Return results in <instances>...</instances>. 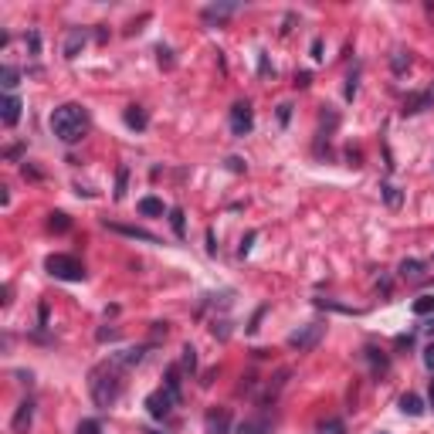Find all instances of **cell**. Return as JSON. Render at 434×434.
<instances>
[{"instance_id": "cell-26", "label": "cell", "mask_w": 434, "mask_h": 434, "mask_svg": "<svg viewBox=\"0 0 434 434\" xmlns=\"http://www.w3.org/2000/svg\"><path fill=\"white\" fill-rule=\"evenodd\" d=\"M126 180H130V170L122 167V170H119V180H115V200H122V197H126Z\"/></svg>"}, {"instance_id": "cell-7", "label": "cell", "mask_w": 434, "mask_h": 434, "mask_svg": "<svg viewBox=\"0 0 434 434\" xmlns=\"http://www.w3.org/2000/svg\"><path fill=\"white\" fill-rule=\"evenodd\" d=\"M0 119L7 126H18V119H21V99L18 95H4L0 99Z\"/></svg>"}, {"instance_id": "cell-21", "label": "cell", "mask_w": 434, "mask_h": 434, "mask_svg": "<svg viewBox=\"0 0 434 434\" xmlns=\"http://www.w3.org/2000/svg\"><path fill=\"white\" fill-rule=\"evenodd\" d=\"M18 78H21L18 68H4V71H0V82H4V88H7V95H10V88H18Z\"/></svg>"}, {"instance_id": "cell-27", "label": "cell", "mask_w": 434, "mask_h": 434, "mask_svg": "<svg viewBox=\"0 0 434 434\" xmlns=\"http://www.w3.org/2000/svg\"><path fill=\"white\" fill-rule=\"evenodd\" d=\"M99 431H102V424L88 417V421H82V424H78V431H75V434H99Z\"/></svg>"}, {"instance_id": "cell-20", "label": "cell", "mask_w": 434, "mask_h": 434, "mask_svg": "<svg viewBox=\"0 0 434 434\" xmlns=\"http://www.w3.org/2000/svg\"><path fill=\"white\" fill-rule=\"evenodd\" d=\"M319 434H346V424L343 421H336V417H329L319 424Z\"/></svg>"}, {"instance_id": "cell-30", "label": "cell", "mask_w": 434, "mask_h": 434, "mask_svg": "<svg viewBox=\"0 0 434 434\" xmlns=\"http://www.w3.org/2000/svg\"><path fill=\"white\" fill-rule=\"evenodd\" d=\"M407 65H411V55L404 58V51H397V55H393V71H404Z\"/></svg>"}, {"instance_id": "cell-2", "label": "cell", "mask_w": 434, "mask_h": 434, "mask_svg": "<svg viewBox=\"0 0 434 434\" xmlns=\"http://www.w3.org/2000/svg\"><path fill=\"white\" fill-rule=\"evenodd\" d=\"M51 130L62 143H78L88 132V112L75 102H65V106H58L51 112Z\"/></svg>"}, {"instance_id": "cell-19", "label": "cell", "mask_w": 434, "mask_h": 434, "mask_svg": "<svg viewBox=\"0 0 434 434\" xmlns=\"http://www.w3.org/2000/svg\"><path fill=\"white\" fill-rule=\"evenodd\" d=\"M139 211H143V214H163V200H156V197H143V200H139Z\"/></svg>"}, {"instance_id": "cell-13", "label": "cell", "mask_w": 434, "mask_h": 434, "mask_svg": "<svg viewBox=\"0 0 434 434\" xmlns=\"http://www.w3.org/2000/svg\"><path fill=\"white\" fill-rule=\"evenodd\" d=\"M78 48H85V31H71L65 41V58H75L78 55Z\"/></svg>"}, {"instance_id": "cell-16", "label": "cell", "mask_w": 434, "mask_h": 434, "mask_svg": "<svg viewBox=\"0 0 434 434\" xmlns=\"http://www.w3.org/2000/svg\"><path fill=\"white\" fill-rule=\"evenodd\" d=\"M411 309H414V316H431L434 312V295H421V299H414Z\"/></svg>"}, {"instance_id": "cell-34", "label": "cell", "mask_w": 434, "mask_h": 434, "mask_svg": "<svg viewBox=\"0 0 434 434\" xmlns=\"http://www.w3.org/2000/svg\"><path fill=\"white\" fill-rule=\"evenodd\" d=\"M431 411H434V380H431Z\"/></svg>"}, {"instance_id": "cell-9", "label": "cell", "mask_w": 434, "mask_h": 434, "mask_svg": "<svg viewBox=\"0 0 434 434\" xmlns=\"http://www.w3.org/2000/svg\"><path fill=\"white\" fill-rule=\"evenodd\" d=\"M108 231H115V234H126V238H136V241H146V244H156V234H150V231H143V227H130V224H112V220H106Z\"/></svg>"}, {"instance_id": "cell-24", "label": "cell", "mask_w": 434, "mask_h": 434, "mask_svg": "<svg viewBox=\"0 0 434 434\" xmlns=\"http://www.w3.org/2000/svg\"><path fill=\"white\" fill-rule=\"evenodd\" d=\"M234 10H238V7H207V10H204V18H207V21H220V18H227V14H234Z\"/></svg>"}, {"instance_id": "cell-8", "label": "cell", "mask_w": 434, "mask_h": 434, "mask_svg": "<svg viewBox=\"0 0 434 434\" xmlns=\"http://www.w3.org/2000/svg\"><path fill=\"white\" fill-rule=\"evenodd\" d=\"M31 421H34V400H24L14 414V421H10V428H14V434H27Z\"/></svg>"}, {"instance_id": "cell-25", "label": "cell", "mask_w": 434, "mask_h": 434, "mask_svg": "<svg viewBox=\"0 0 434 434\" xmlns=\"http://www.w3.org/2000/svg\"><path fill=\"white\" fill-rule=\"evenodd\" d=\"M183 370H187V373L197 370V349L194 346H183Z\"/></svg>"}, {"instance_id": "cell-10", "label": "cell", "mask_w": 434, "mask_h": 434, "mask_svg": "<svg viewBox=\"0 0 434 434\" xmlns=\"http://www.w3.org/2000/svg\"><path fill=\"white\" fill-rule=\"evenodd\" d=\"M431 106H434V85L424 88L421 95L407 99V102H404V112H424V108H431Z\"/></svg>"}, {"instance_id": "cell-1", "label": "cell", "mask_w": 434, "mask_h": 434, "mask_svg": "<svg viewBox=\"0 0 434 434\" xmlns=\"http://www.w3.org/2000/svg\"><path fill=\"white\" fill-rule=\"evenodd\" d=\"M88 393H92L95 407H102V411H108V407L119 400V393H122V377H119V363H115V360H106V363H99V367L92 370V377H88Z\"/></svg>"}, {"instance_id": "cell-32", "label": "cell", "mask_w": 434, "mask_h": 434, "mask_svg": "<svg viewBox=\"0 0 434 434\" xmlns=\"http://www.w3.org/2000/svg\"><path fill=\"white\" fill-rule=\"evenodd\" d=\"M227 167H231V170H238V174H241V170H244V163H241L238 156H231V160H227Z\"/></svg>"}, {"instance_id": "cell-3", "label": "cell", "mask_w": 434, "mask_h": 434, "mask_svg": "<svg viewBox=\"0 0 434 434\" xmlns=\"http://www.w3.org/2000/svg\"><path fill=\"white\" fill-rule=\"evenodd\" d=\"M44 268H48V275H55L62 282H82L85 279V265L78 258H71V255H48Z\"/></svg>"}, {"instance_id": "cell-31", "label": "cell", "mask_w": 434, "mask_h": 434, "mask_svg": "<svg viewBox=\"0 0 434 434\" xmlns=\"http://www.w3.org/2000/svg\"><path fill=\"white\" fill-rule=\"evenodd\" d=\"M424 363H428V370H434V343L424 349Z\"/></svg>"}, {"instance_id": "cell-6", "label": "cell", "mask_w": 434, "mask_h": 434, "mask_svg": "<svg viewBox=\"0 0 434 434\" xmlns=\"http://www.w3.org/2000/svg\"><path fill=\"white\" fill-rule=\"evenodd\" d=\"M174 404H176V400H174V393L167 391V387H160V391H153L150 397H146V407H150L153 417H167Z\"/></svg>"}, {"instance_id": "cell-28", "label": "cell", "mask_w": 434, "mask_h": 434, "mask_svg": "<svg viewBox=\"0 0 434 434\" xmlns=\"http://www.w3.org/2000/svg\"><path fill=\"white\" fill-rule=\"evenodd\" d=\"M238 434H265V428H261V424H255V421H244V424L238 428Z\"/></svg>"}, {"instance_id": "cell-4", "label": "cell", "mask_w": 434, "mask_h": 434, "mask_svg": "<svg viewBox=\"0 0 434 434\" xmlns=\"http://www.w3.org/2000/svg\"><path fill=\"white\" fill-rule=\"evenodd\" d=\"M319 340H323V326L309 323V326H299V329L288 336V346L292 349H312Z\"/></svg>"}, {"instance_id": "cell-15", "label": "cell", "mask_w": 434, "mask_h": 434, "mask_svg": "<svg viewBox=\"0 0 434 434\" xmlns=\"http://www.w3.org/2000/svg\"><path fill=\"white\" fill-rule=\"evenodd\" d=\"M400 275H404V279H421V275H424V261L407 258L404 265H400Z\"/></svg>"}, {"instance_id": "cell-17", "label": "cell", "mask_w": 434, "mask_h": 434, "mask_svg": "<svg viewBox=\"0 0 434 434\" xmlns=\"http://www.w3.org/2000/svg\"><path fill=\"white\" fill-rule=\"evenodd\" d=\"M126 126H132V130H146V112H139L136 106L126 108Z\"/></svg>"}, {"instance_id": "cell-5", "label": "cell", "mask_w": 434, "mask_h": 434, "mask_svg": "<svg viewBox=\"0 0 434 434\" xmlns=\"http://www.w3.org/2000/svg\"><path fill=\"white\" fill-rule=\"evenodd\" d=\"M251 126H255L251 106H248V102H238V106L231 108V132H234V136H248Z\"/></svg>"}, {"instance_id": "cell-35", "label": "cell", "mask_w": 434, "mask_h": 434, "mask_svg": "<svg viewBox=\"0 0 434 434\" xmlns=\"http://www.w3.org/2000/svg\"><path fill=\"white\" fill-rule=\"evenodd\" d=\"M146 434H160V431H146Z\"/></svg>"}, {"instance_id": "cell-29", "label": "cell", "mask_w": 434, "mask_h": 434, "mask_svg": "<svg viewBox=\"0 0 434 434\" xmlns=\"http://www.w3.org/2000/svg\"><path fill=\"white\" fill-rule=\"evenodd\" d=\"M51 231H68V217L65 214H51Z\"/></svg>"}, {"instance_id": "cell-18", "label": "cell", "mask_w": 434, "mask_h": 434, "mask_svg": "<svg viewBox=\"0 0 434 434\" xmlns=\"http://www.w3.org/2000/svg\"><path fill=\"white\" fill-rule=\"evenodd\" d=\"M167 391L174 393V400H180V370L176 367L167 370Z\"/></svg>"}, {"instance_id": "cell-33", "label": "cell", "mask_w": 434, "mask_h": 434, "mask_svg": "<svg viewBox=\"0 0 434 434\" xmlns=\"http://www.w3.org/2000/svg\"><path fill=\"white\" fill-rule=\"evenodd\" d=\"M312 58H323V41H312Z\"/></svg>"}, {"instance_id": "cell-14", "label": "cell", "mask_w": 434, "mask_h": 434, "mask_svg": "<svg viewBox=\"0 0 434 434\" xmlns=\"http://www.w3.org/2000/svg\"><path fill=\"white\" fill-rule=\"evenodd\" d=\"M112 360H115L119 367H136V363L143 360V349H122V353H115Z\"/></svg>"}, {"instance_id": "cell-23", "label": "cell", "mask_w": 434, "mask_h": 434, "mask_svg": "<svg viewBox=\"0 0 434 434\" xmlns=\"http://www.w3.org/2000/svg\"><path fill=\"white\" fill-rule=\"evenodd\" d=\"M380 190H384V200H387V204H391V207H400V190H397V187H393V183H384V187H380Z\"/></svg>"}, {"instance_id": "cell-12", "label": "cell", "mask_w": 434, "mask_h": 434, "mask_svg": "<svg viewBox=\"0 0 434 434\" xmlns=\"http://www.w3.org/2000/svg\"><path fill=\"white\" fill-rule=\"evenodd\" d=\"M400 411L411 414V417H417V414H424V404H421V397H417V393H404V397H400Z\"/></svg>"}, {"instance_id": "cell-22", "label": "cell", "mask_w": 434, "mask_h": 434, "mask_svg": "<svg viewBox=\"0 0 434 434\" xmlns=\"http://www.w3.org/2000/svg\"><path fill=\"white\" fill-rule=\"evenodd\" d=\"M170 224H174L176 238H183V234H187V224H183V211H180V207H174V211H170Z\"/></svg>"}, {"instance_id": "cell-11", "label": "cell", "mask_w": 434, "mask_h": 434, "mask_svg": "<svg viewBox=\"0 0 434 434\" xmlns=\"http://www.w3.org/2000/svg\"><path fill=\"white\" fill-rule=\"evenodd\" d=\"M227 424H231L227 411H211L207 414V431L211 434H227Z\"/></svg>"}]
</instances>
